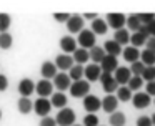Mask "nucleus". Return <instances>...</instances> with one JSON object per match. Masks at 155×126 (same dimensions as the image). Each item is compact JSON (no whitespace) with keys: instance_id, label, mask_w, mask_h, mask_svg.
<instances>
[{"instance_id":"obj_30","label":"nucleus","mask_w":155,"mask_h":126,"mask_svg":"<svg viewBox=\"0 0 155 126\" xmlns=\"http://www.w3.org/2000/svg\"><path fill=\"white\" fill-rule=\"evenodd\" d=\"M132 90L128 88V86H118V90H117V99L118 101H125L127 103L128 99H132Z\"/></svg>"},{"instance_id":"obj_26","label":"nucleus","mask_w":155,"mask_h":126,"mask_svg":"<svg viewBox=\"0 0 155 126\" xmlns=\"http://www.w3.org/2000/svg\"><path fill=\"white\" fill-rule=\"evenodd\" d=\"M140 61L143 63L145 66H155V53L145 48L143 52L140 53Z\"/></svg>"},{"instance_id":"obj_16","label":"nucleus","mask_w":155,"mask_h":126,"mask_svg":"<svg viewBox=\"0 0 155 126\" xmlns=\"http://www.w3.org/2000/svg\"><path fill=\"white\" fill-rule=\"evenodd\" d=\"M117 106H118V99H117V96H114V95H108L102 99V109H104L105 113H110V115L115 113Z\"/></svg>"},{"instance_id":"obj_32","label":"nucleus","mask_w":155,"mask_h":126,"mask_svg":"<svg viewBox=\"0 0 155 126\" xmlns=\"http://www.w3.org/2000/svg\"><path fill=\"white\" fill-rule=\"evenodd\" d=\"M108 123H110L112 126H124L125 124V115L122 111L112 113L110 118H108Z\"/></svg>"},{"instance_id":"obj_9","label":"nucleus","mask_w":155,"mask_h":126,"mask_svg":"<svg viewBox=\"0 0 155 126\" xmlns=\"http://www.w3.org/2000/svg\"><path fill=\"white\" fill-rule=\"evenodd\" d=\"M54 85L57 86L58 91H65V90H70L72 80L67 73H57V76L54 78Z\"/></svg>"},{"instance_id":"obj_2","label":"nucleus","mask_w":155,"mask_h":126,"mask_svg":"<svg viewBox=\"0 0 155 126\" xmlns=\"http://www.w3.org/2000/svg\"><path fill=\"white\" fill-rule=\"evenodd\" d=\"M55 121H57V124H60V126H74V123H75V113H74V109L62 108L60 111H58Z\"/></svg>"},{"instance_id":"obj_6","label":"nucleus","mask_w":155,"mask_h":126,"mask_svg":"<svg viewBox=\"0 0 155 126\" xmlns=\"http://www.w3.org/2000/svg\"><path fill=\"white\" fill-rule=\"evenodd\" d=\"M50 109H52V103H50V99H47V98H38L37 101L34 103V111L37 113L38 116H42V118L48 116Z\"/></svg>"},{"instance_id":"obj_21","label":"nucleus","mask_w":155,"mask_h":126,"mask_svg":"<svg viewBox=\"0 0 155 126\" xmlns=\"http://www.w3.org/2000/svg\"><path fill=\"white\" fill-rule=\"evenodd\" d=\"M122 55H124L125 61H130V63L138 61V58H140V52H138V48H135V46H127V48L122 52Z\"/></svg>"},{"instance_id":"obj_46","label":"nucleus","mask_w":155,"mask_h":126,"mask_svg":"<svg viewBox=\"0 0 155 126\" xmlns=\"http://www.w3.org/2000/svg\"><path fill=\"white\" fill-rule=\"evenodd\" d=\"M145 93H148L150 96H155V81H148L147 83V91Z\"/></svg>"},{"instance_id":"obj_8","label":"nucleus","mask_w":155,"mask_h":126,"mask_svg":"<svg viewBox=\"0 0 155 126\" xmlns=\"http://www.w3.org/2000/svg\"><path fill=\"white\" fill-rule=\"evenodd\" d=\"M132 103H134V106L137 109H143L150 105V95L145 91H138L132 96Z\"/></svg>"},{"instance_id":"obj_29","label":"nucleus","mask_w":155,"mask_h":126,"mask_svg":"<svg viewBox=\"0 0 155 126\" xmlns=\"http://www.w3.org/2000/svg\"><path fill=\"white\" fill-rule=\"evenodd\" d=\"M84 75H85V68L82 65H74L70 68V73H68L70 80H74V81H80Z\"/></svg>"},{"instance_id":"obj_18","label":"nucleus","mask_w":155,"mask_h":126,"mask_svg":"<svg viewBox=\"0 0 155 126\" xmlns=\"http://www.w3.org/2000/svg\"><path fill=\"white\" fill-rule=\"evenodd\" d=\"M100 66L95 65V63H92V65H87V68H85V76H87V81H97V80H100Z\"/></svg>"},{"instance_id":"obj_38","label":"nucleus","mask_w":155,"mask_h":126,"mask_svg":"<svg viewBox=\"0 0 155 126\" xmlns=\"http://www.w3.org/2000/svg\"><path fill=\"white\" fill-rule=\"evenodd\" d=\"M10 27V17L8 13H0V33H5Z\"/></svg>"},{"instance_id":"obj_15","label":"nucleus","mask_w":155,"mask_h":126,"mask_svg":"<svg viewBox=\"0 0 155 126\" xmlns=\"http://www.w3.org/2000/svg\"><path fill=\"white\" fill-rule=\"evenodd\" d=\"M60 48L64 50L65 55L68 53H74L77 50V40L74 36H62L60 38Z\"/></svg>"},{"instance_id":"obj_12","label":"nucleus","mask_w":155,"mask_h":126,"mask_svg":"<svg viewBox=\"0 0 155 126\" xmlns=\"http://www.w3.org/2000/svg\"><path fill=\"white\" fill-rule=\"evenodd\" d=\"M100 68L102 71L105 73H112L118 68V61H117V56H112V55H105V58L102 60L100 63Z\"/></svg>"},{"instance_id":"obj_40","label":"nucleus","mask_w":155,"mask_h":126,"mask_svg":"<svg viewBox=\"0 0 155 126\" xmlns=\"http://www.w3.org/2000/svg\"><path fill=\"white\" fill-rule=\"evenodd\" d=\"M84 126H98V118L95 113H88L84 118Z\"/></svg>"},{"instance_id":"obj_48","label":"nucleus","mask_w":155,"mask_h":126,"mask_svg":"<svg viewBox=\"0 0 155 126\" xmlns=\"http://www.w3.org/2000/svg\"><path fill=\"white\" fill-rule=\"evenodd\" d=\"M84 17H87V18H90V20H95V17H97V15H95V13H85Z\"/></svg>"},{"instance_id":"obj_5","label":"nucleus","mask_w":155,"mask_h":126,"mask_svg":"<svg viewBox=\"0 0 155 126\" xmlns=\"http://www.w3.org/2000/svg\"><path fill=\"white\" fill-rule=\"evenodd\" d=\"M114 78L120 86H127L128 81H130V78H132L130 68H127V66H118V68L115 70V73H114Z\"/></svg>"},{"instance_id":"obj_10","label":"nucleus","mask_w":155,"mask_h":126,"mask_svg":"<svg viewBox=\"0 0 155 126\" xmlns=\"http://www.w3.org/2000/svg\"><path fill=\"white\" fill-rule=\"evenodd\" d=\"M35 91H37V95L40 96V98H47V96H50L52 91H54V85H52L48 80H40V81L35 85Z\"/></svg>"},{"instance_id":"obj_42","label":"nucleus","mask_w":155,"mask_h":126,"mask_svg":"<svg viewBox=\"0 0 155 126\" xmlns=\"http://www.w3.org/2000/svg\"><path fill=\"white\" fill-rule=\"evenodd\" d=\"M40 126H57V121L54 118H50V116H45V118H42Z\"/></svg>"},{"instance_id":"obj_34","label":"nucleus","mask_w":155,"mask_h":126,"mask_svg":"<svg viewBox=\"0 0 155 126\" xmlns=\"http://www.w3.org/2000/svg\"><path fill=\"white\" fill-rule=\"evenodd\" d=\"M12 42H14V38H12V35L8 32L0 33V48L2 50H8L12 46Z\"/></svg>"},{"instance_id":"obj_39","label":"nucleus","mask_w":155,"mask_h":126,"mask_svg":"<svg viewBox=\"0 0 155 126\" xmlns=\"http://www.w3.org/2000/svg\"><path fill=\"white\" fill-rule=\"evenodd\" d=\"M137 17L142 25H150L152 22H155V13H137Z\"/></svg>"},{"instance_id":"obj_36","label":"nucleus","mask_w":155,"mask_h":126,"mask_svg":"<svg viewBox=\"0 0 155 126\" xmlns=\"http://www.w3.org/2000/svg\"><path fill=\"white\" fill-rule=\"evenodd\" d=\"M145 70V65L138 60V61L132 63L130 65V71H132V76H142V73H143Z\"/></svg>"},{"instance_id":"obj_7","label":"nucleus","mask_w":155,"mask_h":126,"mask_svg":"<svg viewBox=\"0 0 155 126\" xmlns=\"http://www.w3.org/2000/svg\"><path fill=\"white\" fill-rule=\"evenodd\" d=\"M125 23H127V18H125L124 13H108L107 15V25L115 28V32L124 28Z\"/></svg>"},{"instance_id":"obj_45","label":"nucleus","mask_w":155,"mask_h":126,"mask_svg":"<svg viewBox=\"0 0 155 126\" xmlns=\"http://www.w3.org/2000/svg\"><path fill=\"white\" fill-rule=\"evenodd\" d=\"M147 50H150V52H153L155 53V36H148V40H147Z\"/></svg>"},{"instance_id":"obj_31","label":"nucleus","mask_w":155,"mask_h":126,"mask_svg":"<svg viewBox=\"0 0 155 126\" xmlns=\"http://www.w3.org/2000/svg\"><path fill=\"white\" fill-rule=\"evenodd\" d=\"M88 58H90V53H88V50H85V48H77L74 52V60L78 63V65L85 63Z\"/></svg>"},{"instance_id":"obj_35","label":"nucleus","mask_w":155,"mask_h":126,"mask_svg":"<svg viewBox=\"0 0 155 126\" xmlns=\"http://www.w3.org/2000/svg\"><path fill=\"white\" fill-rule=\"evenodd\" d=\"M142 85H143V78H142V76H132L127 86L132 90V91H138V90L142 88Z\"/></svg>"},{"instance_id":"obj_41","label":"nucleus","mask_w":155,"mask_h":126,"mask_svg":"<svg viewBox=\"0 0 155 126\" xmlns=\"http://www.w3.org/2000/svg\"><path fill=\"white\" fill-rule=\"evenodd\" d=\"M137 126H153L152 124V118L150 116H140L137 119Z\"/></svg>"},{"instance_id":"obj_11","label":"nucleus","mask_w":155,"mask_h":126,"mask_svg":"<svg viewBox=\"0 0 155 126\" xmlns=\"http://www.w3.org/2000/svg\"><path fill=\"white\" fill-rule=\"evenodd\" d=\"M100 106H102V101L97 98V96H94V95H87L84 98V108L87 109L88 113H95V111H98L100 109Z\"/></svg>"},{"instance_id":"obj_13","label":"nucleus","mask_w":155,"mask_h":126,"mask_svg":"<svg viewBox=\"0 0 155 126\" xmlns=\"http://www.w3.org/2000/svg\"><path fill=\"white\" fill-rule=\"evenodd\" d=\"M67 28L72 33H80L84 30V18L80 15H72L67 22Z\"/></svg>"},{"instance_id":"obj_43","label":"nucleus","mask_w":155,"mask_h":126,"mask_svg":"<svg viewBox=\"0 0 155 126\" xmlns=\"http://www.w3.org/2000/svg\"><path fill=\"white\" fill-rule=\"evenodd\" d=\"M70 17L72 15H68V13H54V18L57 20V22H68Z\"/></svg>"},{"instance_id":"obj_19","label":"nucleus","mask_w":155,"mask_h":126,"mask_svg":"<svg viewBox=\"0 0 155 126\" xmlns=\"http://www.w3.org/2000/svg\"><path fill=\"white\" fill-rule=\"evenodd\" d=\"M57 66H55V63L52 61H45L44 65H42V76H44V80H50V78H55L57 76Z\"/></svg>"},{"instance_id":"obj_4","label":"nucleus","mask_w":155,"mask_h":126,"mask_svg":"<svg viewBox=\"0 0 155 126\" xmlns=\"http://www.w3.org/2000/svg\"><path fill=\"white\" fill-rule=\"evenodd\" d=\"M100 83H102V88H104L105 91L108 93V95L118 90V83L115 81V78H114V75H112V73L102 71V75H100Z\"/></svg>"},{"instance_id":"obj_44","label":"nucleus","mask_w":155,"mask_h":126,"mask_svg":"<svg viewBox=\"0 0 155 126\" xmlns=\"http://www.w3.org/2000/svg\"><path fill=\"white\" fill-rule=\"evenodd\" d=\"M8 86V80L5 75H0V91H5Z\"/></svg>"},{"instance_id":"obj_33","label":"nucleus","mask_w":155,"mask_h":126,"mask_svg":"<svg viewBox=\"0 0 155 126\" xmlns=\"http://www.w3.org/2000/svg\"><path fill=\"white\" fill-rule=\"evenodd\" d=\"M127 27H128V30H134V32H140L142 23H140V20H138L137 13H134V15H130V17L127 18Z\"/></svg>"},{"instance_id":"obj_22","label":"nucleus","mask_w":155,"mask_h":126,"mask_svg":"<svg viewBox=\"0 0 155 126\" xmlns=\"http://www.w3.org/2000/svg\"><path fill=\"white\" fill-rule=\"evenodd\" d=\"M88 53H90V60H94L95 65H97V63H102V60L105 58V55H107L105 50L102 48V46H97V45H95L92 50H88Z\"/></svg>"},{"instance_id":"obj_24","label":"nucleus","mask_w":155,"mask_h":126,"mask_svg":"<svg viewBox=\"0 0 155 126\" xmlns=\"http://www.w3.org/2000/svg\"><path fill=\"white\" fill-rule=\"evenodd\" d=\"M50 103H52V106H55V108H60V109H62V108H65V106H67V96H65L62 91L54 93V96H52Z\"/></svg>"},{"instance_id":"obj_17","label":"nucleus","mask_w":155,"mask_h":126,"mask_svg":"<svg viewBox=\"0 0 155 126\" xmlns=\"http://www.w3.org/2000/svg\"><path fill=\"white\" fill-rule=\"evenodd\" d=\"M55 66L58 70H70L74 66V56H68L65 53H62V55H58L55 58Z\"/></svg>"},{"instance_id":"obj_3","label":"nucleus","mask_w":155,"mask_h":126,"mask_svg":"<svg viewBox=\"0 0 155 126\" xmlns=\"http://www.w3.org/2000/svg\"><path fill=\"white\" fill-rule=\"evenodd\" d=\"M88 91H90V83H87L85 80H80V81H74L70 86V95L75 96V98H82V96H87Z\"/></svg>"},{"instance_id":"obj_51","label":"nucleus","mask_w":155,"mask_h":126,"mask_svg":"<svg viewBox=\"0 0 155 126\" xmlns=\"http://www.w3.org/2000/svg\"><path fill=\"white\" fill-rule=\"evenodd\" d=\"M74 126H80V124H74Z\"/></svg>"},{"instance_id":"obj_50","label":"nucleus","mask_w":155,"mask_h":126,"mask_svg":"<svg viewBox=\"0 0 155 126\" xmlns=\"http://www.w3.org/2000/svg\"><path fill=\"white\" fill-rule=\"evenodd\" d=\"M0 118H2V111H0Z\"/></svg>"},{"instance_id":"obj_23","label":"nucleus","mask_w":155,"mask_h":126,"mask_svg":"<svg viewBox=\"0 0 155 126\" xmlns=\"http://www.w3.org/2000/svg\"><path fill=\"white\" fill-rule=\"evenodd\" d=\"M107 22L102 18H95L94 22H92V32L95 33V35H104V33H107Z\"/></svg>"},{"instance_id":"obj_14","label":"nucleus","mask_w":155,"mask_h":126,"mask_svg":"<svg viewBox=\"0 0 155 126\" xmlns=\"http://www.w3.org/2000/svg\"><path fill=\"white\" fill-rule=\"evenodd\" d=\"M34 91H35V83L32 81L30 78H24V80H20V83H18V93H20L22 96L28 98V96H30Z\"/></svg>"},{"instance_id":"obj_1","label":"nucleus","mask_w":155,"mask_h":126,"mask_svg":"<svg viewBox=\"0 0 155 126\" xmlns=\"http://www.w3.org/2000/svg\"><path fill=\"white\" fill-rule=\"evenodd\" d=\"M77 43H80V48L85 50H92L95 46V33L92 30H82L78 33Z\"/></svg>"},{"instance_id":"obj_49","label":"nucleus","mask_w":155,"mask_h":126,"mask_svg":"<svg viewBox=\"0 0 155 126\" xmlns=\"http://www.w3.org/2000/svg\"><path fill=\"white\" fill-rule=\"evenodd\" d=\"M150 118H152V124H153V126H155V113H153V115H152V116H150Z\"/></svg>"},{"instance_id":"obj_20","label":"nucleus","mask_w":155,"mask_h":126,"mask_svg":"<svg viewBox=\"0 0 155 126\" xmlns=\"http://www.w3.org/2000/svg\"><path fill=\"white\" fill-rule=\"evenodd\" d=\"M104 50L107 55H112V56H118L124 50H122V45H118L115 40H107L104 45Z\"/></svg>"},{"instance_id":"obj_47","label":"nucleus","mask_w":155,"mask_h":126,"mask_svg":"<svg viewBox=\"0 0 155 126\" xmlns=\"http://www.w3.org/2000/svg\"><path fill=\"white\" fill-rule=\"evenodd\" d=\"M145 28L148 32V36H155V22H152L150 25H145Z\"/></svg>"},{"instance_id":"obj_28","label":"nucleus","mask_w":155,"mask_h":126,"mask_svg":"<svg viewBox=\"0 0 155 126\" xmlns=\"http://www.w3.org/2000/svg\"><path fill=\"white\" fill-rule=\"evenodd\" d=\"M114 40L118 43V45H127L130 42V35H128V30L122 28V30H117L114 35Z\"/></svg>"},{"instance_id":"obj_37","label":"nucleus","mask_w":155,"mask_h":126,"mask_svg":"<svg viewBox=\"0 0 155 126\" xmlns=\"http://www.w3.org/2000/svg\"><path fill=\"white\" fill-rule=\"evenodd\" d=\"M143 81H155V66H145L143 73H142Z\"/></svg>"},{"instance_id":"obj_27","label":"nucleus","mask_w":155,"mask_h":126,"mask_svg":"<svg viewBox=\"0 0 155 126\" xmlns=\"http://www.w3.org/2000/svg\"><path fill=\"white\" fill-rule=\"evenodd\" d=\"M147 40H148V36L145 35V33H142V32H135L134 35L130 36L132 46H135V48H138V46L145 45V43H147Z\"/></svg>"},{"instance_id":"obj_25","label":"nucleus","mask_w":155,"mask_h":126,"mask_svg":"<svg viewBox=\"0 0 155 126\" xmlns=\"http://www.w3.org/2000/svg\"><path fill=\"white\" fill-rule=\"evenodd\" d=\"M17 106H18V111H20L22 115H28V113L34 109V103H32L28 98H25V96H22V98L18 99Z\"/></svg>"}]
</instances>
